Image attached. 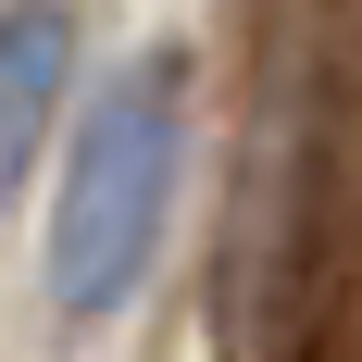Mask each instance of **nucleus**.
<instances>
[{
  "label": "nucleus",
  "mask_w": 362,
  "mask_h": 362,
  "mask_svg": "<svg viewBox=\"0 0 362 362\" xmlns=\"http://www.w3.org/2000/svg\"><path fill=\"white\" fill-rule=\"evenodd\" d=\"M313 150H300V213H288V313L300 362H362V0L337 13L325 63H313Z\"/></svg>",
  "instance_id": "obj_2"
},
{
  "label": "nucleus",
  "mask_w": 362,
  "mask_h": 362,
  "mask_svg": "<svg viewBox=\"0 0 362 362\" xmlns=\"http://www.w3.org/2000/svg\"><path fill=\"white\" fill-rule=\"evenodd\" d=\"M63 88H75V13L63 0H0V200L37 175Z\"/></svg>",
  "instance_id": "obj_3"
},
{
  "label": "nucleus",
  "mask_w": 362,
  "mask_h": 362,
  "mask_svg": "<svg viewBox=\"0 0 362 362\" xmlns=\"http://www.w3.org/2000/svg\"><path fill=\"white\" fill-rule=\"evenodd\" d=\"M175 163H187V50H138L88 88L63 187H50V313L63 325H100L138 300L163 213H175Z\"/></svg>",
  "instance_id": "obj_1"
}]
</instances>
